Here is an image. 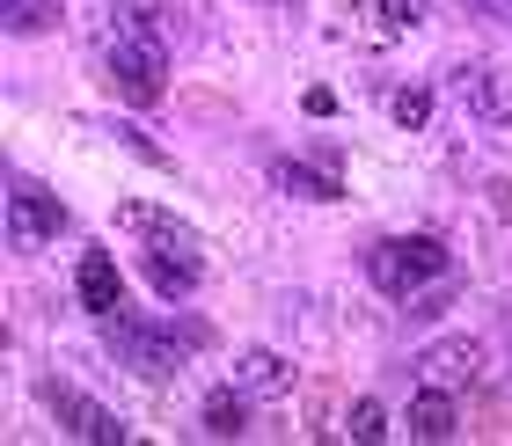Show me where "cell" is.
<instances>
[{"label":"cell","instance_id":"obj_1","mask_svg":"<svg viewBox=\"0 0 512 446\" xmlns=\"http://www.w3.org/2000/svg\"><path fill=\"white\" fill-rule=\"evenodd\" d=\"M205 344V322H147V315H110V351L125 359L132 381H169V373Z\"/></svg>","mask_w":512,"mask_h":446},{"label":"cell","instance_id":"obj_2","mask_svg":"<svg viewBox=\"0 0 512 446\" xmlns=\"http://www.w3.org/2000/svg\"><path fill=\"white\" fill-rule=\"evenodd\" d=\"M359 271L374 278L388 300H417V293L447 286V249H439L432 234H395V242H374L359 256Z\"/></svg>","mask_w":512,"mask_h":446},{"label":"cell","instance_id":"obj_3","mask_svg":"<svg viewBox=\"0 0 512 446\" xmlns=\"http://www.w3.org/2000/svg\"><path fill=\"white\" fill-rule=\"evenodd\" d=\"M103 74H110V88H118L125 103H139V110H147V103L161 96V88H169V44L103 30Z\"/></svg>","mask_w":512,"mask_h":446},{"label":"cell","instance_id":"obj_4","mask_svg":"<svg viewBox=\"0 0 512 446\" xmlns=\"http://www.w3.org/2000/svg\"><path fill=\"white\" fill-rule=\"evenodd\" d=\"M454 96H461V110H469L498 147H512V88H505V74L491 59H461L454 66Z\"/></svg>","mask_w":512,"mask_h":446},{"label":"cell","instance_id":"obj_5","mask_svg":"<svg viewBox=\"0 0 512 446\" xmlns=\"http://www.w3.org/2000/svg\"><path fill=\"white\" fill-rule=\"evenodd\" d=\"M59 234H66V205L15 176L8 183V242L15 249H44V242H59Z\"/></svg>","mask_w":512,"mask_h":446},{"label":"cell","instance_id":"obj_6","mask_svg":"<svg viewBox=\"0 0 512 446\" xmlns=\"http://www.w3.org/2000/svg\"><path fill=\"white\" fill-rule=\"evenodd\" d=\"M37 395H44V410L59 417L66 439H96V446H118V439H125V425L96 403V395H81V388H66V381H44Z\"/></svg>","mask_w":512,"mask_h":446},{"label":"cell","instance_id":"obj_7","mask_svg":"<svg viewBox=\"0 0 512 446\" xmlns=\"http://www.w3.org/2000/svg\"><path fill=\"white\" fill-rule=\"evenodd\" d=\"M118 227L139 234V249H169V256H191V264H198V227L176 220V213H161V205L125 198V205H118Z\"/></svg>","mask_w":512,"mask_h":446},{"label":"cell","instance_id":"obj_8","mask_svg":"<svg viewBox=\"0 0 512 446\" xmlns=\"http://www.w3.org/2000/svg\"><path fill=\"white\" fill-rule=\"evenodd\" d=\"M74 293H81V308L88 315H125V278L118 264H110V249H81V264H74Z\"/></svg>","mask_w":512,"mask_h":446},{"label":"cell","instance_id":"obj_9","mask_svg":"<svg viewBox=\"0 0 512 446\" xmlns=\"http://www.w3.org/2000/svg\"><path fill=\"white\" fill-rule=\"evenodd\" d=\"M417 373H425L432 388H469L483 373V344L476 337H439V344L417 351Z\"/></svg>","mask_w":512,"mask_h":446},{"label":"cell","instance_id":"obj_10","mask_svg":"<svg viewBox=\"0 0 512 446\" xmlns=\"http://www.w3.org/2000/svg\"><path fill=\"white\" fill-rule=\"evenodd\" d=\"M403 432L410 439H425V446H447L454 432H461V417H454V388H417V403H410V417H403Z\"/></svg>","mask_w":512,"mask_h":446},{"label":"cell","instance_id":"obj_11","mask_svg":"<svg viewBox=\"0 0 512 446\" xmlns=\"http://www.w3.org/2000/svg\"><path fill=\"white\" fill-rule=\"evenodd\" d=\"M235 388L242 395H293L300 366H286L278 351H242V359H235Z\"/></svg>","mask_w":512,"mask_h":446},{"label":"cell","instance_id":"obj_12","mask_svg":"<svg viewBox=\"0 0 512 446\" xmlns=\"http://www.w3.org/2000/svg\"><path fill=\"white\" fill-rule=\"evenodd\" d=\"M139 271H147V286L161 300H183L198 286V264H191V256H169V249H139Z\"/></svg>","mask_w":512,"mask_h":446},{"label":"cell","instance_id":"obj_13","mask_svg":"<svg viewBox=\"0 0 512 446\" xmlns=\"http://www.w3.org/2000/svg\"><path fill=\"white\" fill-rule=\"evenodd\" d=\"M198 432H213V439H242V432H249L242 388H220V395H205V403H198Z\"/></svg>","mask_w":512,"mask_h":446},{"label":"cell","instance_id":"obj_14","mask_svg":"<svg viewBox=\"0 0 512 446\" xmlns=\"http://www.w3.org/2000/svg\"><path fill=\"white\" fill-rule=\"evenodd\" d=\"M271 176H278V191H286V198H315V205H322V198H337V183L322 176V169H300V161H278Z\"/></svg>","mask_w":512,"mask_h":446},{"label":"cell","instance_id":"obj_15","mask_svg":"<svg viewBox=\"0 0 512 446\" xmlns=\"http://www.w3.org/2000/svg\"><path fill=\"white\" fill-rule=\"evenodd\" d=\"M103 132H110V139H118V147H125V154H139V161H147V169H169V154H161V147H154V139H147V132H139V125H132V117H103Z\"/></svg>","mask_w":512,"mask_h":446},{"label":"cell","instance_id":"obj_16","mask_svg":"<svg viewBox=\"0 0 512 446\" xmlns=\"http://www.w3.org/2000/svg\"><path fill=\"white\" fill-rule=\"evenodd\" d=\"M0 22H8V37H37L52 22V0H0Z\"/></svg>","mask_w":512,"mask_h":446},{"label":"cell","instance_id":"obj_17","mask_svg":"<svg viewBox=\"0 0 512 446\" xmlns=\"http://www.w3.org/2000/svg\"><path fill=\"white\" fill-rule=\"evenodd\" d=\"M395 425H388V410L381 403H352V417H344V439H359V446H381Z\"/></svg>","mask_w":512,"mask_h":446},{"label":"cell","instance_id":"obj_18","mask_svg":"<svg viewBox=\"0 0 512 446\" xmlns=\"http://www.w3.org/2000/svg\"><path fill=\"white\" fill-rule=\"evenodd\" d=\"M395 125H410V132H425L432 125V88H395Z\"/></svg>","mask_w":512,"mask_h":446},{"label":"cell","instance_id":"obj_19","mask_svg":"<svg viewBox=\"0 0 512 446\" xmlns=\"http://www.w3.org/2000/svg\"><path fill=\"white\" fill-rule=\"evenodd\" d=\"M374 8L395 22V30H417V22H425L432 15V0H374Z\"/></svg>","mask_w":512,"mask_h":446},{"label":"cell","instance_id":"obj_20","mask_svg":"<svg viewBox=\"0 0 512 446\" xmlns=\"http://www.w3.org/2000/svg\"><path fill=\"white\" fill-rule=\"evenodd\" d=\"M300 110L322 117V110H337V96H330V88H308V96H300Z\"/></svg>","mask_w":512,"mask_h":446},{"label":"cell","instance_id":"obj_21","mask_svg":"<svg viewBox=\"0 0 512 446\" xmlns=\"http://www.w3.org/2000/svg\"><path fill=\"white\" fill-rule=\"evenodd\" d=\"M469 8H483V15H505V22H512V0H469Z\"/></svg>","mask_w":512,"mask_h":446},{"label":"cell","instance_id":"obj_22","mask_svg":"<svg viewBox=\"0 0 512 446\" xmlns=\"http://www.w3.org/2000/svg\"><path fill=\"white\" fill-rule=\"evenodd\" d=\"M278 8H300V0H278Z\"/></svg>","mask_w":512,"mask_h":446}]
</instances>
